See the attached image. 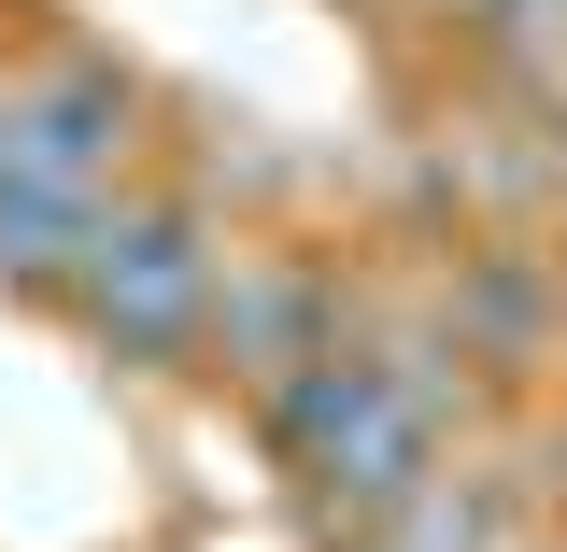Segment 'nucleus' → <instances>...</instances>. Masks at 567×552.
I'll list each match as a JSON object with an SVG mask.
<instances>
[{
	"instance_id": "obj_1",
	"label": "nucleus",
	"mask_w": 567,
	"mask_h": 552,
	"mask_svg": "<svg viewBox=\"0 0 567 552\" xmlns=\"http://www.w3.org/2000/svg\"><path fill=\"white\" fill-rule=\"evenodd\" d=\"M270 439H284V468L312 496H341L354 524H383L440 468V397L412 368H383V354H298L270 383Z\"/></svg>"
},
{
	"instance_id": "obj_2",
	"label": "nucleus",
	"mask_w": 567,
	"mask_h": 552,
	"mask_svg": "<svg viewBox=\"0 0 567 552\" xmlns=\"http://www.w3.org/2000/svg\"><path fill=\"white\" fill-rule=\"evenodd\" d=\"M71 298H85V326L114 354H185L213 341V312H227V256L199 241V212H100V241L71 256Z\"/></svg>"
},
{
	"instance_id": "obj_3",
	"label": "nucleus",
	"mask_w": 567,
	"mask_h": 552,
	"mask_svg": "<svg viewBox=\"0 0 567 552\" xmlns=\"http://www.w3.org/2000/svg\"><path fill=\"white\" fill-rule=\"evenodd\" d=\"M114 142H128V100L100 71H43L0 100V185H58V199H100L114 185Z\"/></svg>"
},
{
	"instance_id": "obj_4",
	"label": "nucleus",
	"mask_w": 567,
	"mask_h": 552,
	"mask_svg": "<svg viewBox=\"0 0 567 552\" xmlns=\"http://www.w3.org/2000/svg\"><path fill=\"white\" fill-rule=\"evenodd\" d=\"M341 552H483V510H468V496H440V482H425L412 510H383V524H354Z\"/></svg>"
}]
</instances>
